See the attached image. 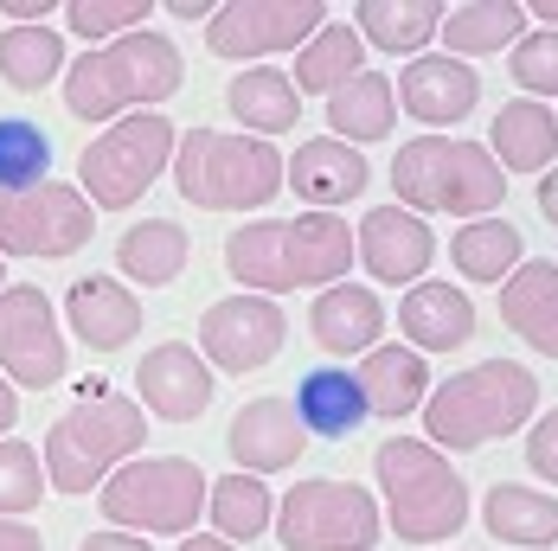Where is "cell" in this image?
<instances>
[{"label": "cell", "mask_w": 558, "mask_h": 551, "mask_svg": "<svg viewBox=\"0 0 558 551\" xmlns=\"http://www.w3.org/2000/svg\"><path fill=\"white\" fill-rule=\"evenodd\" d=\"M206 488H213V475L193 455H135L97 488V506L116 532H135V539L180 532L186 539L206 513Z\"/></svg>", "instance_id": "cell-8"}, {"label": "cell", "mask_w": 558, "mask_h": 551, "mask_svg": "<svg viewBox=\"0 0 558 551\" xmlns=\"http://www.w3.org/2000/svg\"><path fill=\"white\" fill-rule=\"evenodd\" d=\"M488 155L507 173H546L558 161V115L553 103H533V97H513L501 103L495 128H488Z\"/></svg>", "instance_id": "cell-26"}, {"label": "cell", "mask_w": 558, "mask_h": 551, "mask_svg": "<svg viewBox=\"0 0 558 551\" xmlns=\"http://www.w3.org/2000/svg\"><path fill=\"white\" fill-rule=\"evenodd\" d=\"M295 417H302V430L308 442H347L360 424H366V397H360V379L347 372V366H315V372H302V385H295Z\"/></svg>", "instance_id": "cell-25"}, {"label": "cell", "mask_w": 558, "mask_h": 551, "mask_svg": "<svg viewBox=\"0 0 558 551\" xmlns=\"http://www.w3.org/2000/svg\"><path fill=\"white\" fill-rule=\"evenodd\" d=\"M373 481H379V519L404 546H437L469 526V481L456 475L444 449L424 437H386L373 449Z\"/></svg>", "instance_id": "cell-4"}, {"label": "cell", "mask_w": 558, "mask_h": 551, "mask_svg": "<svg viewBox=\"0 0 558 551\" xmlns=\"http://www.w3.org/2000/svg\"><path fill=\"white\" fill-rule=\"evenodd\" d=\"M391 122H398V97H391L386 71H360V77H347L335 97H328V135L347 142V148L386 142Z\"/></svg>", "instance_id": "cell-31"}, {"label": "cell", "mask_w": 558, "mask_h": 551, "mask_svg": "<svg viewBox=\"0 0 558 551\" xmlns=\"http://www.w3.org/2000/svg\"><path fill=\"white\" fill-rule=\"evenodd\" d=\"M225 110L238 115L257 142H270V135H289L302 122V97H295L289 71H277V64H244L225 84Z\"/></svg>", "instance_id": "cell-28"}, {"label": "cell", "mask_w": 558, "mask_h": 551, "mask_svg": "<svg viewBox=\"0 0 558 551\" xmlns=\"http://www.w3.org/2000/svg\"><path fill=\"white\" fill-rule=\"evenodd\" d=\"M0 551H46V532L26 519H0Z\"/></svg>", "instance_id": "cell-42"}, {"label": "cell", "mask_w": 558, "mask_h": 551, "mask_svg": "<svg viewBox=\"0 0 558 551\" xmlns=\"http://www.w3.org/2000/svg\"><path fill=\"white\" fill-rule=\"evenodd\" d=\"M386 302H379V289H366V282H335V289H322L315 302H308V333H315V346L322 353H335V359H366L373 346H386Z\"/></svg>", "instance_id": "cell-20"}, {"label": "cell", "mask_w": 558, "mask_h": 551, "mask_svg": "<svg viewBox=\"0 0 558 551\" xmlns=\"http://www.w3.org/2000/svg\"><path fill=\"white\" fill-rule=\"evenodd\" d=\"M186 257H193V237H186V224H173V219H142L116 237V270L129 276V289L135 282L142 289L180 282L186 276Z\"/></svg>", "instance_id": "cell-29"}, {"label": "cell", "mask_w": 558, "mask_h": 551, "mask_svg": "<svg viewBox=\"0 0 558 551\" xmlns=\"http://www.w3.org/2000/svg\"><path fill=\"white\" fill-rule=\"evenodd\" d=\"M366 71V46H360V33L347 26V20H328L302 52H295V97H335L347 77H360Z\"/></svg>", "instance_id": "cell-35"}, {"label": "cell", "mask_w": 558, "mask_h": 551, "mask_svg": "<svg viewBox=\"0 0 558 551\" xmlns=\"http://www.w3.org/2000/svg\"><path fill=\"white\" fill-rule=\"evenodd\" d=\"M206 519H213V532H219L225 546H251V539L270 532V519H277V494H270V481L231 468V475H219V481L206 488Z\"/></svg>", "instance_id": "cell-33"}, {"label": "cell", "mask_w": 558, "mask_h": 551, "mask_svg": "<svg viewBox=\"0 0 558 551\" xmlns=\"http://www.w3.org/2000/svg\"><path fill=\"white\" fill-rule=\"evenodd\" d=\"M501 321L533 353L558 359V264L553 257H526L520 270L501 282Z\"/></svg>", "instance_id": "cell-23"}, {"label": "cell", "mask_w": 558, "mask_h": 551, "mask_svg": "<svg viewBox=\"0 0 558 551\" xmlns=\"http://www.w3.org/2000/svg\"><path fill=\"white\" fill-rule=\"evenodd\" d=\"M0 77L13 84V90H46L64 77V39H58L52 26H7L0 33Z\"/></svg>", "instance_id": "cell-36"}, {"label": "cell", "mask_w": 558, "mask_h": 551, "mask_svg": "<svg viewBox=\"0 0 558 551\" xmlns=\"http://www.w3.org/2000/svg\"><path fill=\"white\" fill-rule=\"evenodd\" d=\"M97 231L90 199L71 186V180H46V186H26V193H0V257H77Z\"/></svg>", "instance_id": "cell-11"}, {"label": "cell", "mask_w": 558, "mask_h": 551, "mask_svg": "<svg viewBox=\"0 0 558 551\" xmlns=\"http://www.w3.org/2000/svg\"><path fill=\"white\" fill-rule=\"evenodd\" d=\"M282 340H289V321H282V308L270 295H244L238 289V295H219L199 315V359L213 372H231V379L264 372L282 353Z\"/></svg>", "instance_id": "cell-14"}, {"label": "cell", "mask_w": 558, "mask_h": 551, "mask_svg": "<svg viewBox=\"0 0 558 551\" xmlns=\"http://www.w3.org/2000/svg\"><path fill=\"white\" fill-rule=\"evenodd\" d=\"M104 391H110V379H77V391H71V397H104Z\"/></svg>", "instance_id": "cell-50"}, {"label": "cell", "mask_w": 558, "mask_h": 551, "mask_svg": "<svg viewBox=\"0 0 558 551\" xmlns=\"http://www.w3.org/2000/svg\"><path fill=\"white\" fill-rule=\"evenodd\" d=\"M353 33H360V46H379V52H404L417 58L430 39H437V26H444V0H360L353 7Z\"/></svg>", "instance_id": "cell-32"}, {"label": "cell", "mask_w": 558, "mask_h": 551, "mask_svg": "<svg viewBox=\"0 0 558 551\" xmlns=\"http://www.w3.org/2000/svg\"><path fill=\"white\" fill-rule=\"evenodd\" d=\"M64 328L77 333L90 353H122L142 333V302L116 276H77L64 289Z\"/></svg>", "instance_id": "cell-21"}, {"label": "cell", "mask_w": 558, "mask_h": 551, "mask_svg": "<svg viewBox=\"0 0 558 551\" xmlns=\"http://www.w3.org/2000/svg\"><path fill=\"white\" fill-rule=\"evenodd\" d=\"M282 186H295V199L308 212H340L347 199H360L373 186V167H366L360 148H347L335 135H315L282 161Z\"/></svg>", "instance_id": "cell-19"}, {"label": "cell", "mask_w": 558, "mask_h": 551, "mask_svg": "<svg viewBox=\"0 0 558 551\" xmlns=\"http://www.w3.org/2000/svg\"><path fill=\"white\" fill-rule=\"evenodd\" d=\"M444 46L449 58H495L507 52L520 33H526V7L520 0H462V7H444Z\"/></svg>", "instance_id": "cell-30"}, {"label": "cell", "mask_w": 558, "mask_h": 551, "mask_svg": "<svg viewBox=\"0 0 558 551\" xmlns=\"http://www.w3.org/2000/svg\"><path fill=\"white\" fill-rule=\"evenodd\" d=\"M225 449H231V468L238 475H289L302 455H308V430L295 417L289 397H251L238 404V417L225 424Z\"/></svg>", "instance_id": "cell-18"}, {"label": "cell", "mask_w": 558, "mask_h": 551, "mask_svg": "<svg viewBox=\"0 0 558 551\" xmlns=\"http://www.w3.org/2000/svg\"><path fill=\"white\" fill-rule=\"evenodd\" d=\"M507 77H513L533 103H553L558 97V26H526V33L507 46Z\"/></svg>", "instance_id": "cell-38"}, {"label": "cell", "mask_w": 558, "mask_h": 551, "mask_svg": "<svg viewBox=\"0 0 558 551\" xmlns=\"http://www.w3.org/2000/svg\"><path fill=\"white\" fill-rule=\"evenodd\" d=\"M173 193L199 212H257L282 193V155L257 135L186 128L173 148Z\"/></svg>", "instance_id": "cell-7"}, {"label": "cell", "mask_w": 558, "mask_h": 551, "mask_svg": "<svg viewBox=\"0 0 558 551\" xmlns=\"http://www.w3.org/2000/svg\"><path fill=\"white\" fill-rule=\"evenodd\" d=\"M449 264L469 276V282H507V276L526 264V237H520V224H507V212L469 219L449 237Z\"/></svg>", "instance_id": "cell-34"}, {"label": "cell", "mask_w": 558, "mask_h": 551, "mask_svg": "<svg viewBox=\"0 0 558 551\" xmlns=\"http://www.w3.org/2000/svg\"><path fill=\"white\" fill-rule=\"evenodd\" d=\"M0 289H7V257H0Z\"/></svg>", "instance_id": "cell-51"}, {"label": "cell", "mask_w": 558, "mask_h": 551, "mask_svg": "<svg viewBox=\"0 0 558 551\" xmlns=\"http://www.w3.org/2000/svg\"><path fill=\"white\" fill-rule=\"evenodd\" d=\"M148 13H155V0H71V7H64V26H71L84 46H110L122 33H142Z\"/></svg>", "instance_id": "cell-40"}, {"label": "cell", "mask_w": 558, "mask_h": 551, "mask_svg": "<svg viewBox=\"0 0 558 551\" xmlns=\"http://www.w3.org/2000/svg\"><path fill=\"white\" fill-rule=\"evenodd\" d=\"M225 270L244 295H289V289H335L353 270V224L340 212H295L257 219L225 237Z\"/></svg>", "instance_id": "cell-1"}, {"label": "cell", "mask_w": 558, "mask_h": 551, "mask_svg": "<svg viewBox=\"0 0 558 551\" xmlns=\"http://www.w3.org/2000/svg\"><path fill=\"white\" fill-rule=\"evenodd\" d=\"M391 97H398V110L411 115V122H430V135H444L449 122H469L475 115V103H482V71L462 64V58H449V52H417V58H404Z\"/></svg>", "instance_id": "cell-17"}, {"label": "cell", "mask_w": 558, "mask_h": 551, "mask_svg": "<svg viewBox=\"0 0 558 551\" xmlns=\"http://www.w3.org/2000/svg\"><path fill=\"white\" fill-rule=\"evenodd\" d=\"M328 26L322 0H225L206 20V52L231 64H264L277 52H302Z\"/></svg>", "instance_id": "cell-13"}, {"label": "cell", "mask_w": 558, "mask_h": 551, "mask_svg": "<svg viewBox=\"0 0 558 551\" xmlns=\"http://www.w3.org/2000/svg\"><path fill=\"white\" fill-rule=\"evenodd\" d=\"M353 379H360V397H366V417H386V424L424 411V397H430V366L411 346H373L353 366Z\"/></svg>", "instance_id": "cell-24"}, {"label": "cell", "mask_w": 558, "mask_h": 551, "mask_svg": "<svg viewBox=\"0 0 558 551\" xmlns=\"http://www.w3.org/2000/svg\"><path fill=\"white\" fill-rule=\"evenodd\" d=\"M526 20H546V26H558V0H533V7H526Z\"/></svg>", "instance_id": "cell-49"}, {"label": "cell", "mask_w": 558, "mask_h": 551, "mask_svg": "<svg viewBox=\"0 0 558 551\" xmlns=\"http://www.w3.org/2000/svg\"><path fill=\"white\" fill-rule=\"evenodd\" d=\"M353 264H366V276L386 289H411L437 264V231L404 206H373L353 224Z\"/></svg>", "instance_id": "cell-15"}, {"label": "cell", "mask_w": 558, "mask_h": 551, "mask_svg": "<svg viewBox=\"0 0 558 551\" xmlns=\"http://www.w3.org/2000/svg\"><path fill=\"white\" fill-rule=\"evenodd\" d=\"M277 539L282 551H373L386 539V519H379V500L366 494L360 481H295L277 500Z\"/></svg>", "instance_id": "cell-10"}, {"label": "cell", "mask_w": 558, "mask_h": 551, "mask_svg": "<svg viewBox=\"0 0 558 551\" xmlns=\"http://www.w3.org/2000/svg\"><path fill=\"white\" fill-rule=\"evenodd\" d=\"M173 20H213V0H168Z\"/></svg>", "instance_id": "cell-48"}, {"label": "cell", "mask_w": 558, "mask_h": 551, "mask_svg": "<svg viewBox=\"0 0 558 551\" xmlns=\"http://www.w3.org/2000/svg\"><path fill=\"white\" fill-rule=\"evenodd\" d=\"M64 110L77 122H116V115L155 110L180 97L186 84V64H180V46L168 33L142 26V33H122L110 46H90L77 64H64Z\"/></svg>", "instance_id": "cell-3"}, {"label": "cell", "mask_w": 558, "mask_h": 551, "mask_svg": "<svg viewBox=\"0 0 558 551\" xmlns=\"http://www.w3.org/2000/svg\"><path fill=\"white\" fill-rule=\"evenodd\" d=\"M148 442V411L129 391L104 397H71L46 430V488L58 494H90L104 488L122 462H135Z\"/></svg>", "instance_id": "cell-6"}, {"label": "cell", "mask_w": 558, "mask_h": 551, "mask_svg": "<svg viewBox=\"0 0 558 551\" xmlns=\"http://www.w3.org/2000/svg\"><path fill=\"white\" fill-rule=\"evenodd\" d=\"M52 180V135L26 115L0 122V193H26Z\"/></svg>", "instance_id": "cell-37"}, {"label": "cell", "mask_w": 558, "mask_h": 551, "mask_svg": "<svg viewBox=\"0 0 558 551\" xmlns=\"http://www.w3.org/2000/svg\"><path fill=\"white\" fill-rule=\"evenodd\" d=\"M533 206H539V212H546V219L558 224V161L546 167V173H539V186H533Z\"/></svg>", "instance_id": "cell-45"}, {"label": "cell", "mask_w": 558, "mask_h": 551, "mask_svg": "<svg viewBox=\"0 0 558 551\" xmlns=\"http://www.w3.org/2000/svg\"><path fill=\"white\" fill-rule=\"evenodd\" d=\"M213 391H219L213 366H206L186 340H161V346L142 353L129 397H135L148 417H161V424H193V417L213 411Z\"/></svg>", "instance_id": "cell-16"}, {"label": "cell", "mask_w": 558, "mask_h": 551, "mask_svg": "<svg viewBox=\"0 0 558 551\" xmlns=\"http://www.w3.org/2000/svg\"><path fill=\"white\" fill-rule=\"evenodd\" d=\"M71 372V346L58 328V308L39 282L0 289V379L13 391H52Z\"/></svg>", "instance_id": "cell-12"}, {"label": "cell", "mask_w": 558, "mask_h": 551, "mask_svg": "<svg viewBox=\"0 0 558 551\" xmlns=\"http://www.w3.org/2000/svg\"><path fill=\"white\" fill-rule=\"evenodd\" d=\"M0 13H7L13 26H39V20H52V0H7Z\"/></svg>", "instance_id": "cell-44"}, {"label": "cell", "mask_w": 558, "mask_h": 551, "mask_svg": "<svg viewBox=\"0 0 558 551\" xmlns=\"http://www.w3.org/2000/svg\"><path fill=\"white\" fill-rule=\"evenodd\" d=\"M77 551H155V546L135 539V532H84V546Z\"/></svg>", "instance_id": "cell-43"}, {"label": "cell", "mask_w": 558, "mask_h": 551, "mask_svg": "<svg viewBox=\"0 0 558 551\" xmlns=\"http://www.w3.org/2000/svg\"><path fill=\"white\" fill-rule=\"evenodd\" d=\"M482 526L520 551H546L558 546V494L546 488H526V481H495L482 494Z\"/></svg>", "instance_id": "cell-27"}, {"label": "cell", "mask_w": 558, "mask_h": 551, "mask_svg": "<svg viewBox=\"0 0 558 551\" xmlns=\"http://www.w3.org/2000/svg\"><path fill=\"white\" fill-rule=\"evenodd\" d=\"M180 128L161 110L116 115L97 142H84L77 155V193L90 199V212H129L161 173L173 167Z\"/></svg>", "instance_id": "cell-9"}, {"label": "cell", "mask_w": 558, "mask_h": 551, "mask_svg": "<svg viewBox=\"0 0 558 551\" xmlns=\"http://www.w3.org/2000/svg\"><path fill=\"white\" fill-rule=\"evenodd\" d=\"M398 333H404L411 353H456V346H469L475 340V302H469V289L437 282V276L411 282L404 302H398Z\"/></svg>", "instance_id": "cell-22"}, {"label": "cell", "mask_w": 558, "mask_h": 551, "mask_svg": "<svg viewBox=\"0 0 558 551\" xmlns=\"http://www.w3.org/2000/svg\"><path fill=\"white\" fill-rule=\"evenodd\" d=\"M13 424H20V391H13L7 379H0V437H7Z\"/></svg>", "instance_id": "cell-46"}, {"label": "cell", "mask_w": 558, "mask_h": 551, "mask_svg": "<svg viewBox=\"0 0 558 551\" xmlns=\"http://www.w3.org/2000/svg\"><path fill=\"white\" fill-rule=\"evenodd\" d=\"M46 500V462L20 437H0V519H26Z\"/></svg>", "instance_id": "cell-39"}, {"label": "cell", "mask_w": 558, "mask_h": 551, "mask_svg": "<svg viewBox=\"0 0 558 551\" xmlns=\"http://www.w3.org/2000/svg\"><path fill=\"white\" fill-rule=\"evenodd\" d=\"M526 468H533L539 481H553V488H558V404H553V411H539V417H533V430H526Z\"/></svg>", "instance_id": "cell-41"}, {"label": "cell", "mask_w": 558, "mask_h": 551, "mask_svg": "<svg viewBox=\"0 0 558 551\" xmlns=\"http://www.w3.org/2000/svg\"><path fill=\"white\" fill-rule=\"evenodd\" d=\"M173 551H238V546H225L219 532H186V539H180Z\"/></svg>", "instance_id": "cell-47"}, {"label": "cell", "mask_w": 558, "mask_h": 551, "mask_svg": "<svg viewBox=\"0 0 558 551\" xmlns=\"http://www.w3.org/2000/svg\"><path fill=\"white\" fill-rule=\"evenodd\" d=\"M424 442L444 455H475L495 437H513L539 417V379L520 359H475L469 372H449L444 385L424 397Z\"/></svg>", "instance_id": "cell-2"}, {"label": "cell", "mask_w": 558, "mask_h": 551, "mask_svg": "<svg viewBox=\"0 0 558 551\" xmlns=\"http://www.w3.org/2000/svg\"><path fill=\"white\" fill-rule=\"evenodd\" d=\"M391 206L430 219H495L507 199V173L495 167V155L482 142H462V135H411L398 155H391Z\"/></svg>", "instance_id": "cell-5"}]
</instances>
